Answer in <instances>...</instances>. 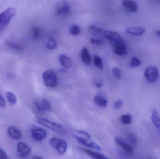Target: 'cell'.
I'll return each instance as SVG.
<instances>
[{"label":"cell","instance_id":"obj_8","mask_svg":"<svg viewBox=\"0 0 160 159\" xmlns=\"http://www.w3.org/2000/svg\"><path fill=\"white\" fill-rule=\"evenodd\" d=\"M74 137H75V139L78 141V143H79L82 145L84 146L90 147V148H93V149H96V150H98V151L101 150V147L98 144L94 143V142H91V141L87 140L85 138H82V137H80L78 136H76V135H74Z\"/></svg>","mask_w":160,"mask_h":159},{"label":"cell","instance_id":"obj_42","mask_svg":"<svg viewBox=\"0 0 160 159\" xmlns=\"http://www.w3.org/2000/svg\"><path fill=\"white\" fill-rule=\"evenodd\" d=\"M156 34H157V35H159V36H160V31H157V32H156Z\"/></svg>","mask_w":160,"mask_h":159},{"label":"cell","instance_id":"obj_3","mask_svg":"<svg viewBox=\"0 0 160 159\" xmlns=\"http://www.w3.org/2000/svg\"><path fill=\"white\" fill-rule=\"evenodd\" d=\"M50 145L57 151L60 155H63L65 154L68 148L67 142L62 139L52 138L50 139Z\"/></svg>","mask_w":160,"mask_h":159},{"label":"cell","instance_id":"obj_11","mask_svg":"<svg viewBox=\"0 0 160 159\" xmlns=\"http://www.w3.org/2000/svg\"><path fill=\"white\" fill-rule=\"evenodd\" d=\"M115 142L119 146L128 154L132 155V156L133 155L134 151H133V148L131 146L127 143L121 138H119V137H116L115 138Z\"/></svg>","mask_w":160,"mask_h":159},{"label":"cell","instance_id":"obj_21","mask_svg":"<svg viewBox=\"0 0 160 159\" xmlns=\"http://www.w3.org/2000/svg\"><path fill=\"white\" fill-rule=\"evenodd\" d=\"M120 120L125 125H130L132 122V117L129 114L122 115L120 117Z\"/></svg>","mask_w":160,"mask_h":159},{"label":"cell","instance_id":"obj_16","mask_svg":"<svg viewBox=\"0 0 160 159\" xmlns=\"http://www.w3.org/2000/svg\"><path fill=\"white\" fill-rule=\"evenodd\" d=\"M151 120L160 134V115L157 110H154L151 116Z\"/></svg>","mask_w":160,"mask_h":159},{"label":"cell","instance_id":"obj_39","mask_svg":"<svg viewBox=\"0 0 160 159\" xmlns=\"http://www.w3.org/2000/svg\"><path fill=\"white\" fill-rule=\"evenodd\" d=\"M7 77L8 79H14L15 77V76H14V75L12 74V73H10L7 74Z\"/></svg>","mask_w":160,"mask_h":159},{"label":"cell","instance_id":"obj_13","mask_svg":"<svg viewBox=\"0 0 160 159\" xmlns=\"http://www.w3.org/2000/svg\"><path fill=\"white\" fill-rule=\"evenodd\" d=\"M114 50L115 54L118 56H125L127 55L128 50L126 42L114 44Z\"/></svg>","mask_w":160,"mask_h":159},{"label":"cell","instance_id":"obj_15","mask_svg":"<svg viewBox=\"0 0 160 159\" xmlns=\"http://www.w3.org/2000/svg\"><path fill=\"white\" fill-rule=\"evenodd\" d=\"M146 29L142 27L128 28L126 30V32L135 36H141L145 33Z\"/></svg>","mask_w":160,"mask_h":159},{"label":"cell","instance_id":"obj_9","mask_svg":"<svg viewBox=\"0 0 160 159\" xmlns=\"http://www.w3.org/2000/svg\"><path fill=\"white\" fill-rule=\"evenodd\" d=\"M18 152L21 158H25L29 156L31 153V148L23 142H20L17 145Z\"/></svg>","mask_w":160,"mask_h":159},{"label":"cell","instance_id":"obj_17","mask_svg":"<svg viewBox=\"0 0 160 159\" xmlns=\"http://www.w3.org/2000/svg\"><path fill=\"white\" fill-rule=\"evenodd\" d=\"M81 58L83 62L87 65L89 66L91 63V58L87 48L84 47L81 51Z\"/></svg>","mask_w":160,"mask_h":159},{"label":"cell","instance_id":"obj_27","mask_svg":"<svg viewBox=\"0 0 160 159\" xmlns=\"http://www.w3.org/2000/svg\"><path fill=\"white\" fill-rule=\"evenodd\" d=\"M69 31L72 35H78L81 33V29L78 25L72 24L69 28Z\"/></svg>","mask_w":160,"mask_h":159},{"label":"cell","instance_id":"obj_23","mask_svg":"<svg viewBox=\"0 0 160 159\" xmlns=\"http://www.w3.org/2000/svg\"><path fill=\"white\" fill-rule=\"evenodd\" d=\"M94 63L95 66L100 70L103 69V62L101 58L98 55H95L94 57Z\"/></svg>","mask_w":160,"mask_h":159},{"label":"cell","instance_id":"obj_28","mask_svg":"<svg viewBox=\"0 0 160 159\" xmlns=\"http://www.w3.org/2000/svg\"><path fill=\"white\" fill-rule=\"evenodd\" d=\"M142 63V61L140 59L136 57H132L130 62V66L132 67H136L140 66Z\"/></svg>","mask_w":160,"mask_h":159},{"label":"cell","instance_id":"obj_14","mask_svg":"<svg viewBox=\"0 0 160 159\" xmlns=\"http://www.w3.org/2000/svg\"><path fill=\"white\" fill-rule=\"evenodd\" d=\"M122 3L124 7L130 12L135 13L138 10V4L135 1L125 0L123 1Z\"/></svg>","mask_w":160,"mask_h":159},{"label":"cell","instance_id":"obj_5","mask_svg":"<svg viewBox=\"0 0 160 159\" xmlns=\"http://www.w3.org/2000/svg\"><path fill=\"white\" fill-rule=\"evenodd\" d=\"M144 76L149 83H154L159 78V72L157 67L151 66L145 71Z\"/></svg>","mask_w":160,"mask_h":159},{"label":"cell","instance_id":"obj_4","mask_svg":"<svg viewBox=\"0 0 160 159\" xmlns=\"http://www.w3.org/2000/svg\"><path fill=\"white\" fill-rule=\"evenodd\" d=\"M43 82L45 86L48 87H54L57 86L58 80L56 74L52 70L45 71L42 76Z\"/></svg>","mask_w":160,"mask_h":159},{"label":"cell","instance_id":"obj_30","mask_svg":"<svg viewBox=\"0 0 160 159\" xmlns=\"http://www.w3.org/2000/svg\"><path fill=\"white\" fill-rule=\"evenodd\" d=\"M112 73L115 77L117 79H120L121 77V70L118 68H113Z\"/></svg>","mask_w":160,"mask_h":159},{"label":"cell","instance_id":"obj_18","mask_svg":"<svg viewBox=\"0 0 160 159\" xmlns=\"http://www.w3.org/2000/svg\"><path fill=\"white\" fill-rule=\"evenodd\" d=\"M8 132L9 136L15 140H19L22 137V134L21 132L15 127H9L8 129Z\"/></svg>","mask_w":160,"mask_h":159},{"label":"cell","instance_id":"obj_24","mask_svg":"<svg viewBox=\"0 0 160 159\" xmlns=\"http://www.w3.org/2000/svg\"><path fill=\"white\" fill-rule=\"evenodd\" d=\"M6 44L8 47L12 48L14 50H17V51H21L22 50V48L21 47V46L15 42L10 41H7L6 42Z\"/></svg>","mask_w":160,"mask_h":159},{"label":"cell","instance_id":"obj_37","mask_svg":"<svg viewBox=\"0 0 160 159\" xmlns=\"http://www.w3.org/2000/svg\"><path fill=\"white\" fill-rule=\"evenodd\" d=\"M78 133H79V134H82V135H84L85 136L87 137L88 139H90V138H91V136H90V134L88 133L87 132L84 131H78L77 132Z\"/></svg>","mask_w":160,"mask_h":159},{"label":"cell","instance_id":"obj_36","mask_svg":"<svg viewBox=\"0 0 160 159\" xmlns=\"http://www.w3.org/2000/svg\"><path fill=\"white\" fill-rule=\"evenodd\" d=\"M123 105V101L121 100H118L117 101L114 103V107L117 109H119L121 108Z\"/></svg>","mask_w":160,"mask_h":159},{"label":"cell","instance_id":"obj_25","mask_svg":"<svg viewBox=\"0 0 160 159\" xmlns=\"http://www.w3.org/2000/svg\"><path fill=\"white\" fill-rule=\"evenodd\" d=\"M47 47L48 49L52 50L57 47V43L55 39L52 37H50L47 44Z\"/></svg>","mask_w":160,"mask_h":159},{"label":"cell","instance_id":"obj_31","mask_svg":"<svg viewBox=\"0 0 160 159\" xmlns=\"http://www.w3.org/2000/svg\"><path fill=\"white\" fill-rule=\"evenodd\" d=\"M128 139L132 144H135L137 143V138L133 133H128Z\"/></svg>","mask_w":160,"mask_h":159},{"label":"cell","instance_id":"obj_41","mask_svg":"<svg viewBox=\"0 0 160 159\" xmlns=\"http://www.w3.org/2000/svg\"><path fill=\"white\" fill-rule=\"evenodd\" d=\"M32 159H43L42 158L40 157H38V156H33Z\"/></svg>","mask_w":160,"mask_h":159},{"label":"cell","instance_id":"obj_26","mask_svg":"<svg viewBox=\"0 0 160 159\" xmlns=\"http://www.w3.org/2000/svg\"><path fill=\"white\" fill-rule=\"evenodd\" d=\"M40 102L45 112H50L51 111V105L48 100L46 99H42Z\"/></svg>","mask_w":160,"mask_h":159},{"label":"cell","instance_id":"obj_6","mask_svg":"<svg viewBox=\"0 0 160 159\" xmlns=\"http://www.w3.org/2000/svg\"><path fill=\"white\" fill-rule=\"evenodd\" d=\"M71 11V7L66 2H60L55 7V12L56 15L62 17H66L68 16Z\"/></svg>","mask_w":160,"mask_h":159},{"label":"cell","instance_id":"obj_40","mask_svg":"<svg viewBox=\"0 0 160 159\" xmlns=\"http://www.w3.org/2000/svg\"><path fill=\"white\" fill-rule=\"evenodd\" d=\"M95 84L98 87H102V84L100 82H97V81H95Z\"/></svg>","mask_w":160,"mask_h":159},{"label":"cell","instance_id":"obj_19","mask_svg":"<svg viewBox=\"0 0 160 159\" xmlns=\"http://www.w3.org/2000/svg\"><path fill=\"white\" fill-rule=\"evenodd\" d=\"M83 151L92 159H109L104 155L89 149L82 148Z\"/></svg>","mask_w":160,"mask_h":159},{"label":"cell","instance_id":"obj_29","mask_svg":"<svg viewBox=\"0 0 160 159\" xmlns=\"http://www.w3.org/2000/svg\"><path fill=\"white\" fill-rule=\"evenodd\" d=\"M40 30L38 27H34L32 30V36L34 39H36L38 38L40 35Z\"/></svg>","mask_w":160,"mask_h":159},{"label":"cell","instance_id":"obj_1","mask_svg":"<svg viewBox=\"0 0 160 159\" xmlns=\"http://www.w3.org/2000/svg\"><path fill=\"white\" fill-rule=\"evenodd\" d=\"M16 14L17 10L13 7H9L0 13V33L4 30Z\"/></svg>","mask_w":160,"mask_h":159},{"label":"cell","instance_id":"obj_10","mask_svg":"<svg viewBox=\"0 0 160 159\" xmlns=\"http://www.w3.org/2000/svg\"><path fill=\"white\" fill-rule=\"evenodd\" d=\"M31 133L33 139L38 142L44 140L47 135V132L46 130L42 128L33 129Z\"/></svg>","mask_w":160,"mask_h":159},{"label":"cell","instance_id":"obj_38","mask_svg":"<svg viewBox=\"0 0 160 159\" xmlns=\"http://www.w3.org/2000/svg\"><path fill=\"white\" fill-rule=\"evenodd\" d=\"M6 106V102L5 100H4L3 98H2L1 94H0V106L4 108Z\"/></svg>","mask_w":160,"mask_h":159},{"label":"cell","instance_id":"obj_35","mask_svg":"<svg viewBox=\"0 0 160 159\" xmlns=\"http://www.w3.org/2000/svg\"><path fill=\"white\" fill-rule=\"evenodd\" d=\"M0 159H8L6 153L0 147Z\"/></svg>","mask_w":160,"mask_h":159},{"label":"cell","instance_id":"obj_32","mask_svg":"<svg viewBox=\"0 0 160 159\" xmlns=\"http://www.w3.org/2000/svg\"><path fill=\"white\" fill-rule=\"evenodd\" d=\"M89 30L92 31L96 33H103L104 30H103L102 29L99 28V27H97V26H95L94 25H91L89 26Z\"/></svg>","mask_w":160,"mask_h":159},{"label":"cell","instance_id":"obj_2","mask_svg":"<svg viewBox=\"0 0 160 159\" xmlns=\"http://www.w3.org/2000/svg\"><path fill=\"white\" fill-rule=\"evenodd\" d=\"M36 122L40 125L44 126L53 131L59 133H65L64 128L61 124L52 122L48 119L42 118L37 117L35 119Z\"/></svg>","mask_w":160,"mask_h":159},{"label":"cell","instance_id":"obj_20","mask_svg":"<svg viewBox=\"0 0 160 159\" xmlns=\"http://www.w3.org/2000/svg\"><path fill=\"white\" fill-rule=\"evenodd\" d=\"M59 62L66 68H70L73 66L72 60L65 55H61L59 57Z\"/></svg>","mask_w":160,"mask_h":159},{"label":"cell","instance_id":"obj_12","mask_svg":"<svg viewBox=\"0 0 160 159\" xmlns=\"http://www.w3.org/2000/svg\"><path fill=\"white\" fill-rule=\"evenodd\" d=\"M95 104L100 108H105L108 104V100L104 95L101 93H98L94 98Z\"/></svg>","mask_w":160,"mask_h":159},{"label":"cell","instance_id":"obj_7","mask_svg":"<svg viewBox=\"0 0 160 159\" xmlns=\"http://www.w3.org/2000/svg\"><path fill=\"white\" fill-rule=\"evenodd\" d=\"M103 34L105 38L112 42L113 44L125 42L122 36L116 32L105 30L103 31Z\"/></svg>","mask_w":160,"mask_h":159},{"label":"cell","instance_id":"obj_34","mask_svg":"<svg viewBox=\"0 0 160 159\" xmlns=\"http://www.w3.org/2000/svg\"><path fill=\"white\" fill-rule=\"evenodd\" d=\"M90 41L92 44L100 45L102 43V40L97 38H91L90 39Z\"/></svg>","mask_w":160,"mask_h":159},{"label":"cell","instance_id":"obj_33","mask_svg":"<svg viewBox=\"0 0 160 159\" xmlns=\"http://www.w3.org/2000/svg\"><path fill=\"white\" fill-rule=\"evenodd\" d=\"M34 105L35 106L37 110L38 111L39 113H46L45 110L43 109V107H42V105H41V103L40 102L35 101L34 102Z\"/></svg>","mask_w":160,"mask_h":159},{"label":"cell","instance_id":"obj_22","mask_svg":"<svg viewBox=\"0 0 160 159\" xmlns=\"http://www.w3.org/2000/svg\"><path fill=\"white\" fill-rule=\"evenodd\" d=\"M6 97L10 104L15 105L17 102V98L16 95L13 92L8 91L6 93Z\"/></svg>","mask_w":160,"mask_h":159}]
</instances>
